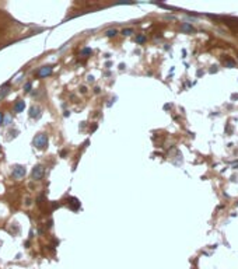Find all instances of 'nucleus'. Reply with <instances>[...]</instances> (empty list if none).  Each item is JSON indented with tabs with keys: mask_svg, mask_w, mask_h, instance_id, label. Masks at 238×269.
Listing matches in <instances>:
<instances>
[{
	"mask_svg": "<svg viewBox=\"0 0 238 269\" xmlns=\"http://www.w3.org/2000/svg\"><path fill=\"white\" fill-rule=\"evenodd\" d=\"M115 35H116V30H108L106 31V36H109V38H112Z\"/></svg>",
	"mask_w": 238,
	"mask_h": 269,
	"instance_id": "obj_10",
	"label": "nucleus"
},
{
	"mask_svg": "<svg viewBox=\"0 0 238 269\" xmlns=\"http://www.w3.org/2000/svg\"><path fill=\"white\" fill-rule=\"evenodd\" d=\"M3 118H4V115H3V112H0V125L3 123Z\"/></svg>",
	"mask_w": 238,
	"mask_h": 269,
	"instance_id": "obj_14",
	"label": "nucleus"
},
{
	"mask_svg": "<svg viewBox=\"0 0 238 269\" xmlns=\"http://www.w3.org/2000/svg\"><path fill=\"white\" fill-rule=\"evenodd\" d=\"M30 117L38 119V118L41 117V109H39L38 107H31V109H30Z\"/></svg>",
	"mask_w": 238,
	"mask_h": 269,
	"instance_id": "obj_6",
	"label": "nucleus"
},
{
	"mask_svg": "<svg viewBox=\"0 0 238 269\" xmlns=\"http://www.w3.org/2000/svg\"><path fill=\"white\" fill-rule=\"evenodd\" d=\"M69 206H70L71 210H77V209L80 207V202L77 201L76 198H70V199H69Z\"/></svg>",
	"mask_w": 238,
	"mask_h": 269,
	"instance_id": "obj_5",
	"label": "nucleus"
},
{
	"mask_svg": "<svg viewBox=\"0 0 238 269\" xmlns=\"http://www.w3.org/2000/svg\"><path fill=\"white\" fill-rule=\"evenodd\" d=\"M122 34H123V35H130V34H133V30H132V28H123Z\"/></svg>",
	"mask_w": 238,
	"mask_h": 269,
	"instance_id": "obj_11",
	"label": "nucleus"
},
{
	"mask_svg": "<svg viewBox=\"0 0 238 269\" xmlns=\"http://www.w3.org/2000/svg\"><path fill=\"white\" fill-rule=\"evenodd\" d=\"M24 108H25V102L22 100H18L17 102H16V105H14V111H16V112H22Z\"/></svg>",
	"mask_w": 238,
	"mask_h": 269,
	"instance_id": "obj_7",
	"label": "nucleus"
},
{
	"mask_svg": "<svg viewBox=\"0 0 238 269\" xmlns=\"http://www.w3.org/2000/svg\"><path fill=\"white\" fill-rule=\"evenodd\" d=\"M32 143H34V146L36 149H45L48 146V136L45 133L36 134L34 137V140H32Z\"/></svg>",
	"mask_w": 238,
	"mask_h": 269,
	"instance_id": "obj_1",
	"label": "nucleus"
},
{
	"mask_svg": "<svg viewBox=\"0 0 238 269\" xmlns=\"http://www.w3.org/2000/svg\"><path fill=\"white\" fill-rule=\"evenodd\" d=\"M52 66H44V67H41L39 70H38V76L39 77H46V76H49L52 73Z\"/></svg>",
	"mask_w": 238,
	"mask_h": 269,
	"instance_id": "obj_4",
	"label": "nucleus"
},
{
	"mask_svg": "<svg viewBox=\"0 0 238 269\" xmlns=\"http://www.w3.org/2000/svg\"><path fill=\"white\" fill-rule=\"evenodd\" d=\"M91 53H93V50L90 49V48H84V49L81 50V55H83L84 58H87V56H90Z\"/></svg>",
	"mask_w": 238,
	"mask_h": 269,
	"instance_id": "obj_8",
	"label": "nucleus"
},
{
	"mask_svg": "<svg viewBox=\"0 0 238 269\" xmlns=\"http://www.w3.org/2000/svg\"><path fill=\"white\" fill-rule=\"evenodd\" d=\"M44 174H45V168L42 166H35L34 170H32V178L34 180H42Z\"/></svg>",
	"mask_w": 238,
	"mask_h": 269,
	"instance_id": "obj_3",
	"label": "nucleus"
},
{
	"mask_svg": "<svg viewBox=\"0 0 238 269\" xmlns=\"http://www.w3.org/2000/svg\"><path fill=\"white\" fill-rule=\"evenodd\" d=\"M31 87H32V84H31V83H27L25 85H24V90H25V91L28 93V91L31 90Z\"/></svg>",
	"mask_w": 238,
	"mask_h": 269,
	"instance_id": "obj_13",
	"label": "nucleus"
},
{
	"mask_svg": "<svg viewBox=\"0 0 238 269\" xmlns=\"http://www.w3.org/2000/svg\"><path fill=\"white\" fill-rule=\"evenodd\" d=\"M144 39H146V36H144V35H137L136 42H139V44H141V42H144Z\"/></svg>",
	"mask_w": 238,
	"mask_h": 269,
	"instance_id": "obj_12",
	"label": "nucleus"
},
{
	"mask_svg": "<svg viewBox=\"0 0 238 269\" xmlns=\"http://www.w3.org/2000/svg\"><path fill=\"white\" fill-rule=\"evenodd\" d=\"M25 172H27V170H25L24 166L17 164V166L13 167V177H16V178H22L25 175Z\"/></svg>",
	"mask_w": 238,
	"mask_h": 269,
	"instance_id": "obj_2",
	"label": "nucleus"
},
{
	"mask_svg": "<svg viewBox=\"0 0 238 269\" xmlns=\"http://www.w3.org/2000/svg\"><path fill=\"white\" fill-rule=\"evenodd\" d=\"M7 85H9V83H7L6 85H4V87H3V91H0V98H3V97H4V95H6V94L9 93V88H7Z\"/></svg>",
	"mask_w": 238,
	"mask_h": 269,
	"instance_id": "obj_9",
	"label": "nucleus"
},
{
	"mask_svg": "<svg viewBox=\"0 0 238 269\" xmlns=\"http://www.w3.org/2000/svg\"><path fill=\"white\" fill-rule=\"evenodd\" d=\"M87 80H88V81H94V77H93V76H88V79H87Z\"/></svg>",
	"mask_w": 238,
	"mask_h": 269,
	"instance_id": "obj_15",
	"label": "nucleus"
}]
</instances>
